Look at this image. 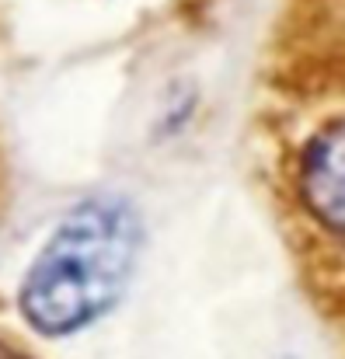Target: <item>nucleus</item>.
Segmentation results:
<instances>
[{
  "label": "nucleus",
  "instance_id": "f03ea898",
  "mask_svg": "<svg viewBox=\"0 0 345 359\" xmlns=\"http://www.w3.org/2000/svg\"><path fill=\"white\" fill-rule=\"evenodd\" d=\"M293 192L321 238H328L335 248H345V102L321 116L297 147Z\"/></svg>",
  "mask_w": 345,
  "mask_h": 359
},
{
  "label": "nucleus",
  "instance_id": "7ed1b4c3",
  "mask_svg": "<svg viewBox=\"0 0 345 359\" xmlns=\"http://www.w3.org/2000/svg\"><path fill=\"white\" fill-rule=\"evenodd\" d=\"M0 359H25V356H21L18 349H11V346H4V342H0Z\"/></svg>",
  "mask_w": 345,
  "mask_h": 359
},
{
  "label": "nucleus",
  "instance_id": "f257e3e1",
  "mask_svg": "<svg viewBox=\"0 0 345 359\" xmlns=\"http://www.w3.org/2000/svg\"><path fill=\"white\" fill-rule=\"evenodd\" d=\"M143 227L126 199H88L56 227L21 286V311L42 335H70L122 297Z\"/></svg>",
  "mask_w": 345,
  "mask_h": 359
}]
</instances>
